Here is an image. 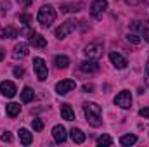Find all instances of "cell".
<instances>
[{
	"label": "cell",
	"instance_id": "obj_1",
	"mask_svg": "<svg viewBox=\"0 0 149 147\" xmlns=\"http://www.w3.org/2000/svg\"><path fill=\"white\" fill-rule=\"evenodd\" d=\"M81 107H83L85 118H87V121H88L90 126L97 128V126L102 125V107L99 104H95V102H85Z\"/></svg>",
	"mask_w": 149,
	"mask_h": 147
},
{
	"label": "cell",
	"instance_id": "obj_2",
	"mask_svg": "<svg viewBox=\"0 0 149 147\" xmlns=\"http://www.w3.org/2000/svg\"><path fill=\"white\" fill-rule=\"evenodd\" d=\"M37 21L43 28H49L56 21V10H54V7L49 5V3L47 5H42L40 10H38V14H37Z\"/></svg>",
	"mask_w": 149,
	"mask_h": 147
},
{
	"label": "cell",
	"instance_id": "obj_3",
	"mask_svg": "<svg viewBox=\"0 0 149 147\" xmlns=\"http://www.w3.org/2000/svg\"><path fill=\"white\" fill-rule=\"evenodd\" d=\"M78 24H80V21H76V19H68V21H64V23L56 30V38H57V40L66 38L70 33H73L74 30L78 28Z\"/></svg>",
	"mask_w": 149,
	"mask_h": 147
},
{
	"label": "cell",
	"instance_id": "obj_4",
	"mask_svg": "<svg viewBox=\"0 0 149 147\" xmlns=\"http://www.w3.org/2000/svg\"><path fill=\"white\" fill-rule=\"evenodd\" d=\"M83 54H85V57H87V59L99 61V59L102 57V54H104V47H102L101 43L94 42V43H88V45L83 49Z\"/></svg>",
	"mask_w": 149,
	"mask_h": 147
},
{
	"label": "cell",
	"instance_id": "obj_5",
	"mask_svg": "<svg viewBox=\"0 0 149 147\" xmlns=\"http://www.w3.org/2000/svg\"><path fill=\"white\" fill-rule=\"evenodd\" d=\"M108 10V2L106 0H94L90 5V16L94 19H102V16Z\"/></svg>",
	"mask_w": 149,
	"mask_h": 147
},
{
	"label": "cell",
	"instance_id": "obj_6",
	"mask_svg": "<svg viewBox=\"0 0 149 147\" xmlns=\"http://www.w3.org/2000/svg\"><path fill=\"white\" fill-rule=\"evenodd\" d=\"M114 104L120 106L121 109H130L132 107V94L128 90H121L116 97H114Z\"/></svg>",
	"mask_w": 149,
	"mask_h": 147
},
{
	"label": "cell",
	"instance_id": "obj_7",
	"mask_svg": "<svg viewBox=\"0 0 149 147\" xmlns=\"http://www.w3.org/2000/svg\"><path fill=\"white\" fill-rule=\"evenodd\" d=\"M33 68H35V73H37V78L40 81H45L47 76H49V69H47V64L42 57H35L33 59Z\"/></svg>",
	"mask_w": 149,
	"mask_h": 147
},
{
	"label": "cell",
	"instance_id": "obj_8",
	"mask_svg": "<svg viewBox=\"0 0 149 147\" xmlns=\"http://www.w3.org/2000/svg\"><path fill=\"white\" fill-rule=\"evenodd\" d=\"M74 88H76L74 80H61V81L56 83V92H57L59 95H66V94H70Z\"/></svg>",
	"mask_w": 149,
	"mask_h": 147
},
{
	"label": "cell",
	"instance_id": "obj_9",
	"mask_svg": "<svg viewBox=\"0 0 149 147\" xmlns=\"http://www.w3.org/2000/svg\"><path fill=\"white\" fill-rule=\"evenodd\" d=\"M16 92H17V88H16V85H14L12 81H9V80H3V81L0 83V94H2L3 97H7V99H12V97L16 95Z\"/></svg>",
	"mask_w": 149,
	"mask_h": 147
},
{
	"label": "cell",
	"instance_id": "obj_10",
	"mask_svg": "<svg viewBox=\"0 0 149 147\" xmlns=\"http://www.w3.org/2000/svg\"><path fill=\"white\" fill-rule=\"evenodd\" d=\"M109 61H111V64L116 69H125V68L128 66V61H127L121 54H118V52H111V54H109Z\"/></svg>",
	"mask_w": 149,
	"mask_h": 147
},
{
	"label": "cell",
	"instance_id": "obj_11",
	"mask_svg": "<svg viewBox=\"0 0 149 147\" xmlns=\"http://www.w3.org/2000/svg\"><path fill=\"white\" fill-rule=\"evenodd\" d=\"M52 137H54V140H56L57 144H63V142H66V139H68L66 128H64L63 125H56V126L52 128Z\"/></svg>",
	"mask_w": 149,
	"mask_h": 147
},
{
	"label": "cell",
	"instance_id": "obj_12",
	"mask_svg": "<svg viewBox=\"0 0 149 147\" xmlns=\"http://www.w3.org/2000/svg\"><path fill=\"white\" fill-rule=\"evenodd\" d=\"M130 28H132V31H139L141 38H144L146 42H149V28L146 24H142L141 21H134Z\"/></svg>",
	"mask_w": 149,
	"mask_h": 147
},
{
	"label": "cell",
	"instance_id": "obj_13",
	"mask_svg": "<svg viewBox=\"0 0 149 147\" xmlns=\"http://www.w3.org/2000/svg\"><path fill=\"white\" fill-rule=\"evenodd\" d=\"M28 40H30V45H33V47H37V49H45L47 47V40L42 37L40 33H31L30 37H28Z\"/></svg>",
	"mask_w": 149,
	"mask_h": 147
},
{
	"label": "cell",
	"instance_id": "obj_14",
	"mask_svg": "<svg viewBox=\"0 0 149 147\" xmlns=\"http://www.w3.org/2000/svg\"><path fill=\"white\" fill-rule=\"evenodd\" d=\"M28 54H30V50H28V43L19 42V43L14 45V52H12V55H14L16 59H23V57H26Z\"/></svg>",
	"mask_w": 149,
	"mask_h": 147
},
{
	"label": "cell",
	"instance_id": "obj_15",
	"mask_svg": "<svg viewBox=\"0 0 149 147\" xmlns=\"http://www.w3.org/2000/svg\"><path fill=\"white\" fill-rule=\"evenodd\" d=\"M80 71L81 73H97L99 71V64H97V61H92V59L83 61L80 64Z\"/></svg>",
	"mask_w": 149,
	"mask_h": 147
},
{
	"label": "cell",
	"instance_id": "obj_16",
	"mask_svg": "<svg viewBox=\"0 0 149 147\" xmlns=\"http://www.w3.org/2000/svg\"><path fill=\"white\" fill-rule=\"evenodd\" d=\"M81 9H83L81 2H76V3H61V12H64V14H74V12H80Z\"/></svg>",
	"mask_w": 149,
	"mask_h": 147
},
{
	"label": "cell",
	"instance_id": "obj_17",
	"mask_svg": "<svg viewBox=\"0 0 149 147\" xmlns=\"http://www.w3.org/2000/svg\"><path fill=\"white\" fill-rule=\"evenodd\" d=\"M19 140H21L23 146H30L33 142V133L30 130H26V128H21L19 130Z\"/></svg>",
	"mask_w": 149,
	"mask_h": 147
},
{
	"label": "cell",
	"instance_id": "obj_18",
	"mask_svg": "<svg viewBox=\"0 0 149 147\" xmlns=\"http://www.w3.org/2000/svg\"><path fill=\"white\" fill-rule=\"evenodd\" d=\"M70 137H71V140H73L74 144H83L85 142V133L80 130V128H71V132H70Z\"/></svg>",
	"mask_w": 149,
	"mask_h": 147
},
{
	"label": "cell",
	"instance_id": "obj_19",
	"mask_svg": "<svg viewBox=\"0 0 149 147\" xmlns=\"http://www.w3.org/2000/svg\"><path fill=\"white\" fill-rule=\"evenodd\" d=\"M70 57L68 55H56L54 57V64H56V68L57 69H66L68 66H70Z\"/></svg>",
	"mask_w": 149,
	"mask_h": 147
},
{
	"label": "cell",
	"instance_id": "obj_20",
	"mask_svg": "<svg viewBox=\"0 0 149 147\" xmlns=\"http://www.w3.org/2000/svg\"><path fill=\"white\" fill-rule=\"evenodd\" d=\"M17 37V30L12 28V26H5V28H0V38L5 40V38H16Z\"/></svg>",
	"mask_w": 149,
	"mask_h": 147
},
{
	"label": "cell",
	"instance_id": "obj_21",
	"mask_svg": "<svg viewBox=\"0 0 149 147\" xmlns=\"http://www.w3.org/2000/svg\"><path fill=\"white\" fill-rule=\"evenodd\" d=\"M61 116H63V119H66V121H73L74 119V111L68 106V104H63L61 106Z\"/></svg>",
	"mask_w": 149,
	"mask_h": 147
},
{
	"label": "cell",
	"instance_id": "obj_22",
	"mask_svg": "<svg viewBox=\"0 0 149 147\" xmlns=\"http://www.w3.org/2000/svg\"><path fill=\"white\" fill-rule=\"evenodd\" d=\"M35 99V90L30 88V87H24L23 92H21V101L23 102H31Z\"/></svg>",
	"mask_w": 149,
	"mask_h": 147
},
{
	"label": "cell",
	"instance_id": "obj_23",
	"mask_svg": "<svg viewBox=\"0 0 149 147\" xmlns=\"http://www.w3.org/2000/svg\"><path fill=\"white\" fill-rule=\"evenodd\" d=\"M5 111H7V114H9L10 118H16V116L21 112V106L16 104V102H9V104L5 106Z\"/></svg>",
	"mask_w": 149,
	"mask_h": 147
},
{
	"label": "cell",
	"instance_id": "obj_24",
	"mask_svg": "<svg viewBox=\"0 0 149 147\" xmlns=\"http://www.w3.org/2000/svg\"><path fill=\"white\" fill-rule=\"evenodd\" d=\"M137 142V137L135 135H132V133H128V135H123V137H120V144L121 146H134Z\"/></svg>",
	"mask_w": 149,
	"mask_h": 147
},
{
	"label": "cell",
	"instance_id": "obj_25",
	"mask_svg": "<svg viewBox=\"0 0 149 147\" xmlns=\"http://www.w3.org/2000/svg\"><path fill=\"white\" fill-rule=\"evenodd\" d=\"M97 146L99 147H109V146H113V139L109 137V135H102V137H99L97 139Z\"/></svg>",
	"mask_w": 149,
	"mask_h": 147
},
{
	"label": "cell",
	"instance_id": "obj_26",
	"mask_svg": "<svg viewBox=\"0 0 149 147\" xmlns=\"http://www.w3.org/2000/svg\"><path fill=\"white\" fill-rule=\"evenodd\" d=\"M127 40H128L130 43H134V45H139V43L142 42L141 35H139V33H135V31H130V33L127 35Z\"/></svg>",
	"mask_w": 149,
	"mask_h": 147
},
{
	"label": "cell",
	"instance_id": "obj_27",
	"mask_svg": "<svg viewBox=\"0 0 149 147\" xmlns=\"http://www.w3.org/2000/svg\"><path fill=\"white\" fill-rule=\"evenodd\" d=\"M31 21H33V17L30 14H19V23H23L24 26H30Z\"/></svg>",
	"mask_w": 149,
	"mask_h": 147
},
{
	"label": "cell",
	"instance_id": "obj_28",
	"mask_svg": "<svg viewBox=\"0 0 149 147\" xmlns=\"http://www.w3.org/2000/svg\"><path fill=\"white\" fill-rule=\"evenodd\" d=\"M31 126H33L35 132H42V130H43V121H42V119H33V121H31Z\"/></svg>",
	"mask_w": 149,
	"mask_h": 147
},
{
	"label": "cell",
	"instance_id": "obj_29",
	"mask_svg": "<svg viewBox=\"0 0 149 147\" xmlns=\"http://www.w3.org/2000/svg\"><path fill=\"white\" fill-rule=\"evenodd\" d=\"M10 140H12L10 132H3V133H2V142H10Z\"/></svg>",
	"mask_w": 149,
	"mask_h": 147
},
{
	"label": "cell",
	"instance_id": "obj_30",
	"mask_svg": "<svg viewBox=\"0 0 149 147\" xmlns=\"http://www.w3.org/2000/svg\"><path fill=\"white\" fill-rule=\"evenodd\" d=\"M12 73H14V76L21 78V76L24 74V69H23V68H14V71H12Z\"/></svg>",
	"mask_w": 149,
	"mask_h": 147
},
{
	"label": "cell",
	"instance_id": "obj_31",
	"mask_svg": "<svg viewBox=\"0 0 149 147\" xmlns=\"http://www.w3.org/2000/svg\"><path fill=\"white\" fill-rule=\"evenodd\" d=\"M139 114H141L142 118H148L149 119V107H142V109L139 111Z\"/></svg>",
	"mask_w": 149,
	"mask_h": 147
},
{
	"label": "cell",
	"instance_id": "obj_32",
	"mask_svg": "<svg viewBox=\"0 0 149 147\" xmlns=\"http://www.w3.org/2000/svg\"><path fill=\"white\" fill-rule=\"evenodd\" d=\"M17 3L23 5V7H30V5L33 3V0H17Z\"/></svg>",
	"mask_w": 149,
	"mask_h": 147
},
{
	"label": "cell",
	"instance_id": "obj_33",
	"mask_svg": "<svg viewBox=\"0 0 149 147\" xmlns=\"http://www.w3.org/2000/svg\"><path fill=\"white\" fill-rule=\"evenodd\" d=\"M128 5H139V3H144L146 0H125Z\"/></svg>",
	"mask_w": 149,
	"mask_h": 147
},
{
	"label": "cell",
	"instance_id": "obj_34",
	"mask_svg": "<svg viewBox=\"0 0 149 147\" xmlns=\"http://www.w3.org/2000/svg\"><path fill=\"white\" fill-rule=\"evenodd\" d=\"M92 90H94V85H92V83L83 85V92H87V94H88V92H92Z\"/></svg>",
	"mask_w": 149,
	"mask_h": 147
},
{
	"label": "cell",
	"instance_id": "obj_35",
	"mask_svg": "<svg viewBox=\"0 0 149 147\" xmlns=\"http://www.w3.org/2000/svg\"><path fill=\"white\" fill-rule=\"evenodd\" d=\"M2 7H3V9H2V12H7V10H9V7H10V3H9V2H3V3H2Z\"/></svg>",
	"mask_w": 149,
	"mask_h": 147
},
{
	"label": "cell",
	"instance_id": "obj_36",
	"mask_svg": "<svg viewBox=\"0 0 149 147\" xmlns=\"http://www.w3.org/2000/svg\"><path fill=\"white\" fill-rule=\"evenodd\" d=\"M146 87L149 88V71L146 69Z\"/></svg>",
	"mask_w": 149,
	"mask_h": 147
},
{
	"label": "cell",
	"instance_id": "obj_37",
	"mask_svg": "<svg viewBox=\"0 0 149 147\" xmlns=\"http://www.w3.org/2000/svg\"><path fill=\"white\" fill-rule=\"evenodd\" d=\"M3 55H5V54H3V50L0 49V61H3Z\"/></svg>",
	"mask_w": 149,
	"mask_h": 147
},
{
	"label": "cell",
	"instance_id": "obj_38",
	"mask_svg": "<svg viewBox=\"0 0 149 147\" xmlns=\"http://www.w3.org/2000/svg\"><path fill=\"white\" fill-rule=\"evenodd\" d=\"M146 69L149 71V59H148V62H146Z\"/></svg>",
	"mask_w": 149,
	"mask_h": 147
}]
</instances>
